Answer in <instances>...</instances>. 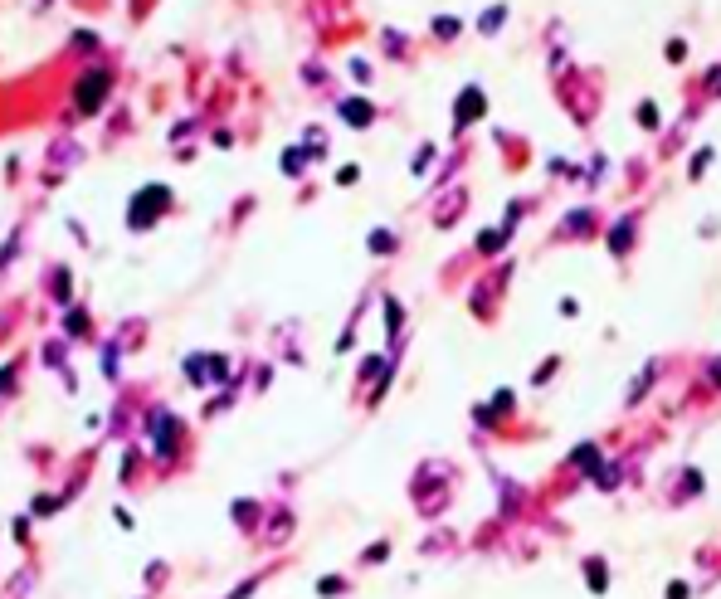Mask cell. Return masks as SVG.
I'll return each mask as SVG.
<instances>
[{
    "label": "cell",
    "instance_id": "2",
    "mask_svg": "<svg viewBox=\"0 0 721 599\" xmlns=\"http://www.w3.org/2000/svg\"><path fill=\"white\" fill-rule=\"evenodd\" d=\"M161 205H166V190H161V185H156V190H151V200H146V205H142V200H137V205H132V224H146V219H151V214L161 210Z\"/></svg>",
    "mask_w": 721,
    "mask_h": 599
},
{
    "label": "cell",
    "instance_id": "3",
    "mask_svg": "<svg viewBox=\"0 0 721 599\" xmlns=\"http://www.w3.org/2000/svg\"><path fill=\"white\" fill-rule=\"evenodd\" d=\"M478 112H483V93H478V88H468L463 103H458V117H463V122H473Z\"/></svg>",
    "mask_w": 721,
    "mask_h": 599
},
{
    "label": "cell",
    "instance_id": "1",
    "mask_svg": "<svg viewBox=\"0 0 721 599\" xmlns=\"http://www.w3.org/2000/svg\"><path fill=\"white\" fill-rule=\"evenodd\" d=\"M103 93H108V78H103V74H88L83 83H79V107H83V112H93Z\"/></svg>",
    "mask_w": 721,
    "mask_h": 599
},
{
    "label": "cell",
    "instance_id": "4",
    "mask_svg": "<svg viewBox=\"0 0 721 599\" xmlns=\"http://www.w3.org/2000/svg\"><path fill=\"white\" fill-rule=\"evenodd\" d=\"M346 122L366 127V122H371V107H366V103H346Z\"/></svg>",
    "mask_w": 721,
    "mask_h": 599
},
{
    "label": "cell",
    "instance_id": "5",
    "mask_svg": "<svg viewBox=\"0 0 721 599\" xmlns=\"http://www.w3.org/2000/svg\"><path fill=\"white\" fill-rule=\"evenodd\" d=\"M283 536H288V512L273 516V526H268V541H283Z\"/></svg>",
    "mask_w": 721,
    "mask_h": 599
}]
</instances>
